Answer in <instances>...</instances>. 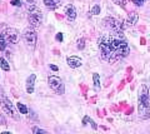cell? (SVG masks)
Returning <instances> with one entry per match:
<instances>
[{
	"mask_svg": "<svg viewBox=\"0 0 150 134\" xmlns=\"http://www.w3.org/2000/svg\"><path fill=\"white\" fill-rule=\"evenodd\" d=\"M43 1L48 9H56L60 3V0H43Z\"/></svg>",
	"mask_w": 150,
	"mask_h": 134,
	"instance_id": "12",
	"label": "cell"
},
{
	"mask_svg": "<svg viewBox=\"0 0 150 134\" xmlns=\"http://www.w3.org/2000/svg\"><path fill=\"white\" fill-rule=\"evenodd\" d=\"M0 68L5 72H9L10 70V64L8 63V60L5 58H0Z\"/></svg>",
	"mask_w": 150,
	"mask_h": 134,
	"instance_id": "14",
	"label": "cell"
},
{
	"mask_svg": "<svg viewBox=\"0 0 150 134\" xmlns=\"http://www.w3.org/2000/svg\"><path fill=\"white\" fill-rule=\"evenodd\" d=\"M138 113H139V117L143 119H148L150 117V99H149L148 88L145 85L143 86V93L140 94V98H139Z\"/></svg>",
	"mask_w": 150,
	"mask_h": 134,
	"instance_id": "2",
	"label": "cell"
},
{
	"mask_svg": "<svg viewBox=\"0 0 150 134\" xmlns=\"http://www.w3.org/2000/svg\"><path fill=\"white\" fill-rule=\"evenodd\" d=\"M33 133H35V134H46L48 132L44 130V129L38 128V127H34V128H33Z\"/></svg>",
	"mask_w": 150,
	"mask_h": 134,
	"instance_id": "19",
	"label": "cell"
},
{
	"mask_svg": "<svg viewBox=\"0 0 150 134\" xmlns=\"http://www.w3.org/2000/svg\"><path fill=\"white\" fill-rule=\"evenodd\" d=\"M88 122H90V118H89V117H85L83 119V124H86Z\"/></svg>",
	"mask_w": 150,
	"mask_h": 134,
	"instance_id": "27",
	"label": "cell"
},
{
	"mask_svg": "<svg viewBox=\"0 0 150 134\" xmlns=\"http://www.w3.org/2000/svg\"><path fill=\"white\" fill-rule=\"evenodd\" d=\"M105 23H108L106 26L110 29L111 33H115V34H123V25L119 20L114 19V18H106Z\"/></svg>",
	"mask_w": 150,
	"mask_h": 134,
	"instance_id": "7",
	"label": "cell"
},
{
	"mask_svg": "<svg viewBox=\"0 0 150 134\" xmlns=\"http://www.w3.org/2000/svg\"><path fill=\"white\" fill-rule=\"evenodd\" d=\"M101 58L108 63H115L120 59L125 58L130 53V48L123 34H106L103 35L98 40Z\"/></svg>",
	"mask_w": 150,
	"mask_h": 134,
	"instance_id": "1",
	"label": "cell"
},
{
	"mask_svg": "<svg viewBox=\"0 0 150 134\" xmlns=\"http://www.w3.org/2000/svg\"><path fill=\"white\" fill-rule=\"evenodd\" d=\"M0 125H8L6 124V119L4 118V115L0 114Z\"/></svg>",
	"mask_w": 150,
	"mask_h": 134,
	"instance_id": "20",
	"label": "cell"
},
{
	"mask_svg": "<svg viewBox=\"0 0 150 134\" xmlns=\"http://www.w3.org/2000/svg\"><path fill=\"white\" fill-rule=\"evenodd\" d=\"M48 83H49V86L55 91L56 94H59V95H63V94H64L65 86H64L63 80L60 79L59 77H56V75H50V77L48 78Z\"/></svg>",
	"mask_w": 150,
	"mask_h": 134,
	"instance_id": "4",
	"label": "cell"
},
{
	"mask_svg": "<svg viewBox=\"0 0 150 134\" xmlns=\"http://www.w3.org/2000/svg\"><path fill=\"white\" fill-rule=\"evenodd\" d=\"M90 13L93 14V15H98V14H100V6H99V5H94V6L91 8Z\"/></svg>",
	"mask_w": 150,
	"mask_h": 134,
	"instance_id": "18",
	"label": "cell"
},
{
	"mask_svg": "<svg viewBox=\"0 0 150 134\" xmlns=\"http://www.w3.org/2000/svg\"><path fill=\"white\" fill-rule=\"evenodd\" d=\"M93 80H94V85H95V89H99V88H100V78H99V74L94 73V74H93Z\"/></svg>",
	"mask_w": 150,
	"mask_h": 134,
	"instance_id": "15",
	"label": "cell"
},
{
	"mask_svg": "<svg viewBox=\"0 0 150 134\" xmlns=\"http://www.w3.org/2000/svg\"><path fill=\"white\" fill-rule=\"evenodd\" d=\"M50 69H51V70H54V72H58L59 70V68L56 67V65H54V64H50Z\"/></svg>",
	"mask_w": 150,
	"mask_h": 134,
	"instance_id": "25",
	"label": "cell"
},
{
	"mask_svg": "<svg viewBox=\"0 0 150 134\" xmlns=\"http://www.w3.org/2000/svg\"><path fill=\"white\" fill-rule=\"evenodd\" d=\"M133 1H134L135 4H137V5H143V4H144L145 1H146V0H133Z\"/></svg>",
	"mask_w": 150,
	"mask_h": 134,
	"instance_id": "22",
	"label": "cell"
},
{
	"mask_svg": "<svg viewBox=\"0 0 150 134\" xmlns=\"http://www.w3.org/2000/svg\"><path fill=\"white\" fill-rule=\"evenodd\" d=\"M6 39L4 38V35H3V33H0V50H5V48H6Z\"/></svg>",
	"mask_w": 150,
	"mask_h": 134,
	"instance_id": "16",
	"label": "cell"
},
{
	"mask_svg": "<svg viewBox=\"0 0 150 134\" xmlns=\"http://www.w3.org/2000/svg\"><path fill=\"white\" fill-rule=\"evenodd\" d=\"M1 107L13 119H15V121H20V117H19V114L16 112L15 107H14V104L6 98V96H3L1 98Z\"/></svg>",
	"mask_w": 150,
	"mask_h": 134,
	"instance_id": "6",
	"label": "cell"
},
{
	"mask_svg": "<svg viewBox=\"0 0 150 134\" xmlns=\"http://www.w3.org/2000/svg\"><path fill=\"white\" fill-rule=\"evenodd\" d=\"M11 4L14 6H19V5H21V3L19 1V0H11Z\"/></svg>",
	"mask_w": 150,
	"mask_h": 134,
	"instance_id": "23",
	"label": "cell"
},
{
	"mask_svg": "<svg viewBox=\"0 0 150 134\" xmlns=\"http://www.w3.org/2000/svg\"><path fill=\"white\" fill-rule=\"evenodd\" d=\"M114 3L115 4H119V5H121V6L125 5V0H114Z\"/></svg>",
	"mask_w": 150,
	"mask_h": 134,
	"instance_id": "21",
	"label": "cell"
},
{
	"mask_svg": "<svg viewBox=\"0 0 150 134\" xmlns=\"http://www.w3.org/2000/svg\"><path fill=\"white\" fill-rule=\"evenodd\" d=\"M23 39H24V41L28 44V47L34 49L35 44H36V39H38L34 28H26V29L23 31Z\"/></svg>",
	"mask_w": 150,
	"mask_h": 134,
	"instance_id": "5",
	"label": "cell"
},
{
	"mask_svg": "<svg viewBox=\"0 0 150 134\" xmlns=\"http://www.w3.org/2000/svg\"><path fill=\"white\" fill-rule=\"evenodd\" d=\"M56 40H58V41H63V34L62 33L56 34Z\"/></svg>",
	"mask_w": 150,
	"mask_h": 134,
	"instance_id": "24",
	"label": "cell"
},
{
	"mask_svg": "<svg viewBox=\"0 0 150 134\" xmlns=\"http://www.w3.org/2000/svg\"><path fill=\"white\" fill-rule=\"evenodd\" d=\"M90 123H91V127H93V129H98V125L95 124V122L91 121V119H90Z\"/></svg>",
	"mask_w": 150,
	"mask_h": 134,
	"instance_id": "26",
	"label": "cell"
},
{
	"mask_svg": "<svg viewBox=\"0 0 150 134\" xmlns=\"http://www.w3.org/2000/svg\"><path fill=\"white\" fill-rule=\"evenodd\" d=\"M41 10L38 6H35L34 4L29 5V16H28V20H29V24L31 28H39L41 24Z\"/></svg>",
	"mask_w": 150,
	"mask_h": 134,
	"instance_id": "3",
	"label": "cell"
},
{
	"mask_svg": "<svg viewBox=\"0 0 150 134\" xmlns=\"http://www.w3.org/2000/svg\"><path fill=\"white\" fill-rule=\"evenodd\" d=\"M16 107H18V110H19V112H20L21 114H28V112H29V110H28V108L25 107L24 104H21V103H18Z\"/></svg>",
	"mask_w": 150,
	"mask_h": 134,
	"instance_id": "17",
	"label": "cell"
},
{
	"mask_svg": "<svg viewBox=\"0 0 150 134\" xmlns=\"http://www.w3.org/2000/svg\"><path fill=\"white\" fill-rule=\"evenodd\" d=\"M65 15H67V19L73 21L75 20V18H76V10H75V8L73 5H68L67 9H65Z\"/></svg>",
	"mask_w": 150,
	"mask_h": 134,
	"instance_id": "11",
	"label": "cell"
},
{
	"mask_svg": "<svg viewBox=\"0 0 150 134\" xmlns=\"http://www.w3.org/2000/svg\"><path fill=\"white\" fill-rule=\"evenodd\" d=\"M83 43H84V40L79 41V45H78V48H79V49H83V47H84V45H83Z\"/></svg>",
	"mask_w": 150,
	"mask_h": 134,
	"instance_id": "28",
	"label": "cell"
},
{
	"mask_svg": "<svg viewBox=\"0 0 150 134\" xmlns=\"http://www.w3.org/2000/svg\"><path fill=\"white\" fill-rule=\"evenodd\" d=\"M67 62H68V65L70 68H79V67H81V64H83L81 59L78 58V57H74V55L73 57H69L67 59Z\"/></svg>",
	"mask_w": 150,
	"mask_h": 134,
	"instance_id": "10",
	"label": "cell"
},
{
	"mask_svg": "<svg viewBox=\"0 0 150 134\" xmlns=\"http://www.w3.org/2000/svg\"><path fill=\"white\" fill-rule=\"evenodd\" d=\"M35 79H36L35 74H30V77H28V79H26V91H28V94H31L33 91H34Z\"/></svg>",
	"mask_w": 150,
	"mask_h": 134,
	"instance_id": "9",
	"label": "cell"
},
{
	"mask_svg": "<svg viewBox=\"0 0 150 134\" xmlns=\"http://www.w3.org/2000/svg\"><path fill=\"white\" fill-rule=\"evenodd\" d=\"M3 35H4V38L6 39L8 43L15 44L19 40V31L16 29H14V28H6V29L3 31Z\"/></svg>",
	"mask_w": 150,
	"mask_h": 134,
	"instance_id": "8",
	"label": "cell"
},
{
	"mask_svg": "<svg viewBox=\"0 0 150 134\" xmlns=\"http://www.w3.org/2000/svg\"><path fill=\"white\" fill-rule=\"evenodd\" d=\"M139 19V15L137 13H131L129 14V18H128V23H129V25H135L137 24V21Z\"/></svg>",
	"mask_w": 150,
	"mask_h": 134,
	"instance_id": "13",
	"label": "cell"
}]
</instances>
